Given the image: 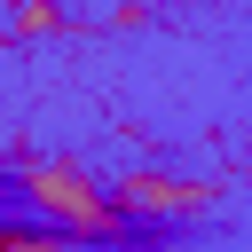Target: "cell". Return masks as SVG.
<instances>
[{"mask_svg":"<svg viewBox=\"0 0 252 252\" xmlns=\"http://www.w3.org/2000/svg\"><path fill=\"white\" fill-rule=\"evenodd\" d=\"M71 16H63V0H16L8 8V32L16 39H47V32H63Z\"/></svg>","mask_w":252,"mask_h":252,"instance_id":"3","label":"cell"},{"mask_svg":"<svg viewBox=\"0 0 252 252\" xmlns=\"http://www.w3.org/2000/svg\"><path fill=\"white\" fill-rule=\"evenodd\" d=\"M0 197H8V181H0Z\"/></svg>","mask_w":252,"mask_h":252,"instance_id":"6","label":"cell"},{"mask_svg":"<svg viewBox=\"0 0 252 252\" xmlns=\"http://www.w3.org/2000/svg\"><path fill=\"white\" fill-rule=\"evenodd\" d=\"M8 197H16L24 220H39L47 236H63L71 252H110V244L126 236L110 189H102L79 158H24V165L8 173Z\"/></svg>","mask_w":252,"mask_h":252,"instance_id":"1","label":"cell"},{"mask_svg":"<svg viewBox=\"0 0 252 252\" xmlns=\"http://www.w3.org/2000/svg\"><path fill=\"white\" fill-rule=\"evenodd\" d=\"M0 252H71L63 236H47L39 220H24V213H0Z\"/></svg>","mask_w":252,"mask_h":252,"instance_id":"4","label":"cell"},{"mask_svg":"<svg viewBox=\"0 0 252 252\" xmlns=\"http://www.w3.org/2000/svg\"><path fill=\"white\" fill-rule=\"evenodd\" d=\"M0 47H8V32H0Z\"/></svg>","mask_w":252,"mask_h":252,"instance_id":"5","label":"cell"},{"mask_svg":"<svg viewBox=\"0 0 252 252\" xmlns=\"http://www.w3.org/2000/svg\"><path fill=\"white\" fill-rule=\"evenodd\" d=\"M110 189V205H118V220L126 228H165V220H197L205 205H213V181H197V173H165V165H126L118 181H102Z\"/></svg>","mask_w":252,"mask_h":252,"instance_id":"2","label":"cell"}]
</instances>
